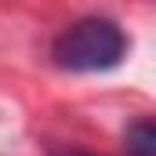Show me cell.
Returning <instances> with one entry per match:
<instances>
[{
    "label": "cell",
    "mask_w": 156,
    "mask_h": 156,
    "mask_svg": "<svg viewBox=\"0 0 156 156\" xmlns=\"http://www.w3.org/2000/svg\"><path fill=\"white\" fill-rule=\"evenodd\" d=\"M55 62L69 73H105L123 62L127 37L113 18H80L55 40Z\"/></svg>",
    "instance_id": "obj_1"
},
{
    "label": "cell",
    "mask_w": 156,
    "mask_h": 156,
    "mask_svg": "<svg viewBox=\"0 0 156 156\" xmlns=\"http://www.w3.org/2000/svg\"><path fill=\"white\" fill-rule=\"evenodd\" d=\"M62 156H80V153H62Z\"/></svg>",
    "instance_id": "obj_3"
},
{
    "label": "cell",
    "mask_w": 156,
    "mask_h": 156,
    "mask_svg": "<svg viewBox=\"0 0 156 156\" xmlns=\"http://www.w3.org/2000/svg\"><path fill=\"white\" fill-rule=\"evenodd\" d=\"M127 156H156V120H142L127 131Z\"/></svg>",
    "instance_id": "obj_2"
}]
</instances>
